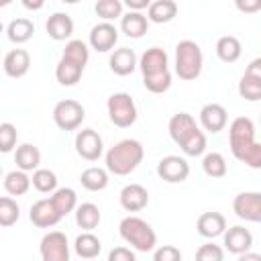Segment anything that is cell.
I'll return each instance as SVG.
<instances>
[{"mask_svg":"<svg viewBox=\"0 0 261 261\" xmlns=\"http://www.w3.org/2000/svg\"><path fill=\"white\" fill-rule=\"evenodd\" d=\"M29 67H31V55H29L27 49H12V51L6 53L4 61H2L4 73L8 77H14V80L27 75Z\"/></svg>","mask_w":261,"mask_h":261,"instance_id":"ac0fdd59","label":"cell"},{"mask_svg":"<svg viewBox=\"0 0 261 261\" xmlns=\"http://www.w3.org/2000/svg\"><path fill=\"white\" fill-rule=\"evenodd\" d=\"M237 8L243 10V12H255L261 8V0H251V2H243V0H237Z\"/></svg>","mask_w":261,"mask_h":261,"instance_id":"f6af8a7d","label":"cell"},{"mask_svg":"<svg viewBox=\"0 0 261 261\" xmlns=\"http://www.w3.org/2000/svg\"><path fill=\"white\" fill-rule=\"evenodd\" d=\"M49 37L53 41H65L73 35V20L69 14L65 12H53L49 18H47V24H45Z\"/></svg>","mask_w":261,"mask_h":261,"instance_id":"44dd1931","label":"cell"},{"mask_svg":"<svg viewBox=\"0 0 261 261\" xmlns=\"http://www.w3.org/2000/svg\"><path fill=\"white\" fill-rule=\"evenodd\" d=\"M2 6H8V0H0V8Z\"/></svg>","mask_w":261,"mask_h":261,"instance_id":"681fc988","label":"cell"},{"mask_svg":"<svg viewBox=\"0 0 261 261\" xmlns=\"http://www.w3.org/2000/svg\"><path fill=\"white\" fill-rule=\"evenodd\" d=\"M22 6L29 8V10H39V8H43V2H41V0H37V2H29V0H24Z\"/></svg>","mask_w":261,"mask_h":261,"instance_id":"c3c4849f","label":"cell"},{"mask_svg":"<svg viewBox=\"0 0 261 261\" xmlns=\"http://www.w3.org/2000/svg\"><path fill=\"white\" fill-rule=\"evenodd\" d=\"M108 261H137L135 253L126 247H114L110 253H108Z\"/></svg>","mask_w":261,"mask_h":261,"instance_id":"ee69618b","label":"cell"},{"mask_svg":"<svg viewBox=\"0 0 261 261\" xmlns=\"http://www.w3.org/2000/svg\"><path fill=\"white\" fill-rule=\"evenodd\" d=\"M14 163L20 171H35L39 169V163H41V151L31 145V143H24L20 147H16V153H14Z\"/></svg>","mask_w":261,"mask_h":261,"instance_id":"d4e9b609","label":"cell"},{"mask_svg":"<svg viewBox=\"0 0 261 261\" xmlns=\"http://www.w3.org/2000/svg\"><path fill=\"white\" fill-rule=\"evenodd\" d=\"M102 220V214H100V208L92 202H84L75 208V222L80 228H84L86 232L94 230Z\"/></svg>","mask_w":261,"mask_h":261,"instance_id":"484cf974","label":"cell"},{"mask_svg":"<svg viewBox=\"0 0 261 261\" xmlns=\"http://www.w3.org/2000/svg\"><path fill=\"white\" fill-rule=\"evenodd\" d=\"M29 218H31V222H33L35 226H39V228H51V226H55V224L61 220L59 212L55 210V206L51 204L49 198L37 200V202L31 206Z\"/></svg>","mask_w":261,"mask_h":261,"instance_id":"2e32d148","label":"cell"},{"mask_svg":"<svg viewBox=\"0 0 261 261\" xmlns=\"http://www.w3.org/2000/svg\"><path fill=\"white\" fill-rule=\"evenodd\" d=\"M106 108H108L110 122L118 128H128L137 122V104H135L133 96L126 92H114L108 98Z\"/></svg>","mask_w":261,"mask_h":261,"instance_id":"5b68a950","label":"cell"},{"mask_svg":"<svg viewBox=\"0 0 261 261\" xmlns=\"http://www.w3.org/2000/svg\"><path fill=\"white\" fill-rule=\"evenodd\" d=\"M80 181L88 192H102L108 186V171L102 167H88L82 171Z\"/></svg>","mask_w":261,"mask_h":261,"instance_id":"f546056e","label":"cell"},{"mask_svg":"<svg viewBox=\"0 0 261 261\" xmlns=\"http://www.w3.org/2000/svg\"><path fill=\"white\" fill-rule=\"evenodd\" d=\"M232 210L241 220L259 222L261 220V194L259 192H241L232 200Z\"/></svg>","mask_w":261,"mask_h":261,"instance_id":"30bf717a","label":"cell"},{"mask_svg":"<svg viewBox=\"0 0 261 261\" xmlns=\"http://www.w3.org/2000/svg\"><path fill=\"white\" fill-rule=\"evenodd\" d=\"M20 216V208L16 200L2 196L0 198V226H12Z\"/></svg>","mask_w":261,"mask_h":261,"instance_id":"f35d334b","label":"cell"},{"mask_svg":"<svg viewBox=\"0 0 261 261\" xmlns=\"http://www.w3.org/2000/svg\"><path fill=\"white\" fill-rule=\"evenodd\" d=\"M147 27H149V20L143 12L128 10L126 14L120 16V31L130 39H141L147 33Z\"/></svg>","mask_w":261,"mask_h":261,"instance_id":"603a6c76","label":"cell"},{"mask_svg":"<svg viewBox=\"0 0 261 261\" xmlns=\"http://www.w3.org/2000/svg\"><path fill=\"white\" fill-rule=\"evenodd\" d=\"M239 94L247 102L261 100V59H253L247 65V69L239 82Z\"/></svg>","mask_w":261,"mask_h":261,"instance_id":"9c48e42d","label":"cell"},{"mask_svg":"<svg viewBox=\"0 0 261 261\" xmlns=\"http://www.w3.org/2000/svg\"><path fill=\"white\" fill-rule=\"evenodd\" d=\"M237 261H261V255L259 253H253V251H247V253L239 255Z\"/></svg>","mask_w":261,"mask_h":261,"instance_id":"7dc6e473","label":"cell"},{"mask_svg":"<svg viewBox=\"0 0 261 261\" xmlns=\"http://www.w3.org/2000/svg\"><path fill=\"white\" fill-rule=\"evenodd\" d=\"M196 230L204 239H216L226 230V218L220 212H204L196 220Z\"/></svg>","mask_w":261,"mask_h":261,"instance_id":"ffe728a7","label":"cell"},{"mask_svg":"<svg viewBox=\"0 0 261 261\" xmlns=\"http://www.w3.org/2000/svg\"><path fill=\"white\" fill-rule=\"evenodd\" d=\"M228 145L234 159L259 169L261 167V145L255 141V124L247 116H237L228 126Z\"/></svg>","mask_w":261,"mask_h":261,"instance_id":"6da1fadb","label":"cell"},{"mask_svg":"<svg viewBox=\"0 0 261 261\" xmlns=\"http://www.w3.org/2000/svg\"><path fill=\"white\" fill-rule=\"evenodd\" d=\"M94 10L104 22H110V20L122 16V2L120 0H98Z\"/></svg>","mask_w":261,"mask_h":261,"instance_id":"74e56055","label":"cell"},{"mask_svg":"<svg viewBox=\"0 0 261 261\" xmlns=\"http://www.w3.org/2000/svg\"><path fill=\"white\" fill-rule=\"evenodd\" d=\"M196 126H198V124H196V118H194L192 114H188V112H177V114H173V116L169 118V124H167L169 137H171L177 145H179Z\"/></svg>","mask_w":261,"mask_h":261,"instance_id":"7402d4cb","label":"cell"},{"mask_svg":"<svg viewBox=\"0 0 261 261\" xmlns=\"http://www.w3.org/2000/svg\"><path fill=\"white\" fill-rule=\"evenodd\" d=\"M86 118V110L77 100L65 98L59 100L53 108V122L61 128V130H75Z\"/></svg>","mask_w":261,"mask_h":261,"instance_id":"8992f818","label":"cell"},{"mask_svg":"<svg viewBox=\"0 0 261 261\" xmlns=\"http://www.w3.org/2000/svg\"><path fill=\"white\" fill-rule=\"evenodd\" d=\"M75 153L86 161H96L104 153L102 137L94 128H82L75 135Z\"/></svg>","mask_w":261,"mask_h":261,"instance_id":"8fae6325","label":"cell"},{"mask_svg":"<svg viewBox=\"0 0 261 261\" xmlns=\"http://www.w3.org/2000/svg\"><path fill=\"white\" fill-rule=\"evenodd\" d=\"M43 261H69V243L61 230H51L41 239L39 245Z\"/></svg>","mask_w":261,"mask_h":261,"instance_id":"52a82bcc","label":"cell"},{"mask_svg":"<svg viewBox=\"0 0 261 261\" xmlns=\"http://www.w3.org/2000/svg\"><path fill=\"white\" fill-rule=\"evenodd\" d=\"M16 126L12 122H2L0 124V153H10L16 145Z\"/></svg>","mask_w":261,"mask_h":261,"instance_id":"60d3db41","label":"cell"},{"mask_svg":"<svg viewBox=\"0 0 261 261\" xmlns=\"http://www.w3.org/2000/svg\"><path fill=\"white\" fill-rule=\"evenodd\" d=\"M126 6H128V10H133V12H141L143 8H149V0H126L124 2Z\"/></svg>","mask_w":261,"mask_h":261,"instance_id":"bcb514c9","label":"cell"},{"mask_svg":"<svg viewBox=\"0 0 261 261\" xmlns=\"http://www.w3.org/2000/svg\"><path fill=\"white\" fill-rule=\"evenodd\" d=\"M226 120H228V114H226V108L222 104L210 102V104H204L200 110V124L204 130H208L212 135L220 133L226 126Z\"/></svg>","mask_w":261,"mask_h":261,"instance_id":"9a60e30c","label":"cell"},{"mask_svg":"<svg viewBox=\"0 0 261 261\" xmlns=\"http://www.w3.org/2000/svg\"><path fill=\"white\" fill-rule=\"evenodd\" d=\"M143 86L151 94H163L171 88V73L163 71V73H157V75H147V77H143Z\"/></svg>","mask_w":261,"mask_h":261,"instance_id":"ab89813d","label":"cell"},{"mask_svg":"<svg viewBox=\"0 0 261 261\" xmlns=\"http://www.w3.org/2000/svg\"><path fill=\"white\" fill-rule=\"evenodd\" d=\"M88 41H90L92 49H96L100 53H108L118 41V31L112 22H100V24L92 27Z\"/></svg>","mask_w":261,"mask_h":261,"instance_id":"4fadbf2b","label":"cell"},{"mask_svg":"<svg viewBox=\"0 0 261 261\" xmlns=\"http://www.w3.org/2000/svg\"><path fill=\"white\" fill-rule=\"evenodd\" d=\"M73 249H75V253H77L82 259L92 261V259H96V257L100 255L102 243H100V239H98L96 234H92V232H82V234L75 237Z\"/></svg>","mask_w":261,"mask_h":261,"instance_id":"4316f807","label":"cell"},{"mask_svg":"<svg viewBox=\"0 0 261 261\" xmlns=\"http://www.w3.org/2000/svg\"><path fill=\"white\" fill-rule=\"evenodd\" d=\"M157 175L167 184H181L190 175V163L179 155H167L157 163Z\"/></svg>","mask_w":261,"mask_h":261,"instance_id":"ba28073f","label":"cell"},{"mask_svg":"<svg viewBox=\"0 0 261 261\" xmlns=\"http://www.w3.org/2000/svg\"><path fill=\"white\" fill-rule=\"evenodd\" d=\"M145 157V149L137 139H122L106 153V171L114 175L133 173Z\"/></svg>","mask_w":261,"mask_h":261,"instance_id":"7a4b0ae2","label":"cell"},{"mask_svg":"<svg viewBox=\"0 0 261 261\" xmlns=\"http://www.w3.org/2000/svg\"><path fill=\"white\" fill-rule=\"evenodd\" d=\"M214 49H216L218 59L224 61V63H234V61L241 57V53H243L241 41H239L237 37H232V35L220 37V39L216 41V47H214Z\"/></svg>","mask_w":261,"mask_h":261,"instance_id":"83f0119b","label":"cell"},{"mask_svg":"<svg viewBox=\"0 0 261 261\" xmlns=\"http://www.w3.org/2000/svg\"><path fill=\"white\" fill-rule=\"evenodd\" d=\"M31 184L37 192L41 194H53L57 190V175L51 171V169H45V167H39L33 171V177H31Z\"/></svg>","mask_w":261,"mask_h":261,"instance_id":"e575fe53","label":"cell"},{"mask_svg":"<svg viewBox=\"0 0 261 261\" xmlns=\"http://www.w3.org/2000/svg\"><path fill=\"white\" fill-rule=\"evenodd\" d=\"M196 261H224V251L220 245L204 243L196 251Z\"/></svg>","mask_w":261,"mask_h":261,"instance_id":"b9f144b4","label":"cell"},{"mask_svg":"<svg viewBox=\"0 0 261 261\" xmlns=\"http://www.w3.org/2000/svg\"><path fill=\"white\" fill-rule=\"evenodd\" d=\"M82 73H84V67L75 65L73 61H67L63 57L59 59V63L55 67V77H57V82L61 86H75L80 82Z\"/></svg>","mask_w":261,"mask_h":261,"instance_id":"4dcf8cb0","label":"cell"},{"mask_svg":"<svg viewBox=\"0 0 261 261\" xmlns=\"http://www.w3.org/2000/svg\"><path fill=\"white\" fill-rule=\"evenodd\" d=\"M2 31H4V27H2V20H0V33H2Z\"/></svg>","mask_w":261,"mask_h":261,"instance_id":"f907efd6","label":"cell"},{"mask_svg":"<svg viewBox=\"0 0 261 261\" xmlns=\"http://www.w3.org/2000/svg\"><path fill=\"white\" fill-rule=\"evenodd\" d=\"M179 147H181V151L188 155V157H198V155H202L204 151H206V135H204V130H200L198 126L179 143Z\"/></svg>","mask_w":261,"mask_h":261,"instance_id":"d590c367","label":"cell"},{"mask_svg":"<svg viewBox=\"0 0 261 261\" xmlns=\"http://www.w3.org/2000/svg\"><path fill=\"white\" fill-rule=\"evenodd\" d=\"M0 177H2V167H0Z\"/></svg>","mask_w":261,"mask_h":261,"instance_id":"816d5d0a","label":"cell"},{"mask_svg":"<svg viewBox=\"0 0 261 261\" xmlns=\"http://www.w3.org/2000/svg\"><path fill=\"white\" fill-rule=\"evenodd\" d=\"M29 188H31V177L24 171L14 169V171L6 173V177H4V190L10 196H22V194L29 192Z\"/></svg>","mask_w":261,"mask_h":261,"instance_id":"836d02e7","label":"cell"},{"mask_svg":"<svg viewBox=\"0 0 261 261\" xmlns=\"http://www.w3.org/2000/svg\"><path fill=\"white\" fill-rule=\"evenodd\" d=\"M153 261H181V251L173 245H161L153 253Z\"/></svg>","mask_w":261,"mask_h":261,"instance_id":"7bdbcfd3","label":"cell"},{"mask_svg":"<svg viewBox=\"0 0 261 261\" xmlns=\"http://www.w3.org/2000/svg\"><path fill=\"white\" fill-rule=\"evenodd\" d=\"M175 14H177V4L173 0H155L147 8V20L155 24L169 22L175 18Z\"/></svg>","mask_w":261,"mask_h":261,"instance_id":"cb8c5ba5","label":"cell"},{"mask_svg":"<svg viewBox=\"0 0 261 261\" xmlns=\"http://www.w3.org/2000/svg\"><path fill=\"white\" fill-rule=\"evenodd\" d=\"M204 55L196 41L184 39L175 45V73L184 82H192L202 73Z\"/></svg>","mask_w":261,"mask_h":261,"instance_id":"277c9868","label":"cell"},{"mask_svg":"<svg viewBox=\"0 0 261 261\" xmlns=\"http://www.w3.org/2000/svg\"><path fill=\"white\" fill-rule=\"evenodd\" d=\"M118 232L122 237V241H126L133 249L141 251V253H147V251H153L155 245H157V234L153 230V226L139 218V216H126L120 220L118 224Z\"/></svg>","mask_w":261,"mask_h":261,"instance_id":"3957f363","label":"cell"},{"mask_svg":"<svg viewBox=\"0 0 261 261\" xmlns=\"http://www.w3.org/2000/svg\"><path fill=\"white\" fill-rule=\"evenodd\" d=\"M49 200H51V204L55 206V210L59 212L61 218L77 208V194L71 188H57Z\"/></svg>","mask_w":261,"mask_h":261,"instance_id":"f1b7e54d","label":"cell"},{"mask_svg":"<svg viewBox=\"0 0 261 261\" xmlns=\"http://www.w3.org/2000/svg\"><path fill=\"white\" fill-rule=\"evenodd\" d=\"M169 59H167V53L161 49V47H149L141 59H139V69L143 73V77L147 75H157V73H163V71H169Z\"/></svg>","mask_w":261,"mask_h":261,"instance_id":"7c38bea8","label":"cell"},{"mask_svg":"<svg viewBox=\"0 0 261 261\" xmlns=\"http://www.w3.org/2000/svg\"><path fill=\"white\" fill-rule=\"evenodd\" d=\"M63 59H67V61H73L75 65H80V67H86V63H88V59H90V49H88V45L84 43V41H80V39H69L67 43H65V49H63V55H61Z\"/></svg>","mask_w":261,"mask_h":261,"instance_id":"d6a6232c","label":"cell"},{"mask_svg":"<svg viewBox=\"0 0 261 261\" xmlns=\"http://www.w3.org/2000/svg\"><path fill=\"white\" fill-rule=\"evenodd\" d=\"M118 200L126 212H139L149 204V192L141 184H128L120 190Z\"/></svg>","mask_w":261,"mask_h":261,"instance_id":"e0dca14e","label":"cell"},{"mask_svg":"<svg viewBox=\"0 0 261 261\" xmlns=\"http://www.w3.org/2000/svg\"><path fill=\"white\" fill-rule=\"evenodd\" d=\"M35 33V24L29 20V18H14L8 29H6V35H8V41L16 43V45H22L27 43Z\"/></svg>","mask_w":261,"mask_h":261,"instance_id":"1f68e13d","label":"cell"},{"mask_svg":"<svg viewBox=\"0 0 261 261\" xmlns=\"http://www.w3.org/2000/svg\"><path fill=\"white\" fill-rule=\"evenodd\" d=\"M202 169L208 177H214V179L224 177L226 175V159L216 151L206 153L204 159H202Z\"/></svg>","mask_w":261,"mask_h":261,"instance_id":"8d00e7d4","label":"cell"},{"mask_svg":"<svg viewBox=\"0 0 261 261\" xmlns=\"http://www.w3.org/2000/svg\"><path fill=\"white\" fill-rule=\"evenodd\" d=\"M224 234V249L232 255H243L247 251H251L253 247V234L249 228L237 224V226H230L228 230L222 232Z\"/></svg>","mask_w":261,"mask_h":261,"instance_id":"5bb4252c","label":"cell"},{"mask_svg":"<svg viewBox=\"0 0 261 261\" xmlns=\"http://www.w3.org/2000/svg\"><path fill=\"white\" fill-rule=\"evenodd\" d=\"M108 65H110V71L116 73V75H130L137 65H139V59L135 55L133 49L128 47H120V49H114L110 59H108Z\"/></svg>","mask_w":261,"mask_h":261,"instance_id":"d6986e66","label":"cell"}]
</instances>
